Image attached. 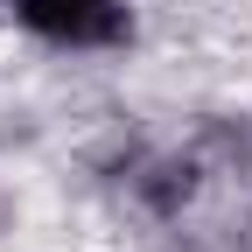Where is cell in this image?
Here are the masks:
<instances>
[{
  "mask_svg": "<svg viewBox=\"0 0 252 252\" xmlns=\"http://www.w3.org/2000/svg\"><path fill=\"white\" fill-rule=\"evenodd\" d=\"M21 35H35L49 49H77V56H105L133 42V7L126 0H0Z\"/></svg>",
  "mask_w": 252,
  "mask_h": 252,
  "instance_id": "cell-1",
  "label": "cell"
},
{
  "mask_svg": "<svg viewBox=\"0 0 252 252\" xmlns=\"http://www.w3.org/2000/svg\"><path fill=\"white\" fill-rule=\"evenodd\" d=\"M196 189H203V168L182 161V154H161V161H147V168L133 175V196H140L154 217H182L189 203H196Z\"/></svg>",
  "mask_w": 252,
  "mask_h": 252,
  "instance_id": "cell-2",
  "label": "cell"
}]
</instances>
